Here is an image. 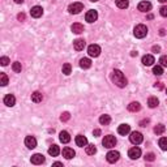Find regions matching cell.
<instances>
[{
    "label": "cell",
    "instance_id": "6da1fadb",
    "mask_svg": "<svg viewBox=\"0 0 167 167\" xmlns=\"http://www.w3.org/2000/svg\"><path fill=\"white\" fill-rule=\"evenodd\" d=\"M111 80L116 86H119V87L127 86V78H125V76L123 74L122 70H119V69H115L114 72L111 73Z\"/></svg>",
    "mask_w": 167,
    "mask_h": 167
},
{
    "label": "cell",
    "instance_id": "7a4b0ae2",
    "mask_svg": "<svg viewBox=\"0 0 167 167\" xmlns=\"http://www.w3.org/2000/svg\"><path fill=\"white\" fill-rule=\"evenodd\" d=\"M133 34H135L136 38L142 39V38L146 37V34H148V28H146L145 25H142V24L137 25V26L135 28V30H133Z\"/></svg>",
    "mask_w": 167,
    "mask_h": 167
},
{
    "label": "cell",
    "instance_id": "3957f363",
    "mask_svg": "<svg viewBox=\"0 0 167 167\" xmlns=\"http://www.w3.org/2000/svg\"><path fill=\"white\" fill-rule=\"evenodd\" d=\"M102 144L104 148H107V149H111V148H114V146L116 145V139L114 136H111V135H108V136H104V139L102 141Z\"/></svg>",
    "mask_w": 167,
    "mask_h": 167
},
{
    "label": "cell",
    "instance_id": "277c9868",
    "mask_svg": "<svg viewBox=\"0 0 167 167\" xmlns=\"http://www.w3.org/2000/svg\"><path fill=\"white\" fill-rule=\"evenodd\" d=\"M84 9V4L82 3H72L68 7V12L70 15H77Z\"/></svg>",
    "mask_w": 167,
    "mask_h": 167
},
{
    "label": "cell",
    "instance_id": "5b68a950",
    "mask_svg": "<svg viewBox=\"0 0 167 167\" xmlns=\"http://www.w3.org/2000/svg\"><path fill=\"white\" fill-rule=\"evenodd\" d=\"M87 54H89V56H91V57H98L101 55V47H99L98 44H90L89 47H87Z\"/></svg>",
    "mask_w": 167,
    "mask_h": 167
},
{
    "label": "cell",
    "instance_id": "8992f818",
    "mask_svg": "<svg viewBox=\"0 0 167 167\" xmlns=\"http://www.w3.org/2000/svg\"><path fill=\"white\" fill-rule=\"evenodd\" d=\"M129 140H131V142L132 144H135V145H139L142 142V140H144V136L141 135L140 132H132L131 133V136H129Z\"/></svg>",
    "mask_w": 167,
    "mask_h": 167
},
{
    "label": "cell",
    "instance_id": "52a82bcc",
    "mask_svg": "<svg viewBox=\"0 0 167 167\" xmlns=\"http://www.w3.org/2000/svg\"><path fill=\"white\" fill-rule=\"evenodd\" d=\"M120 158V153L119 152H115V150H111V152L107 153L106 156V159L108 163H115V162H118Z\"/></svg>",
    "mask_w": 167,
    "mask_h": 167
},
{
    "label": "cell",
    "instance_id": "ba28073f",
    "mask_svg": "<svg viewBox=\"0 0 167 167\" xmlns=\"http://www.w3.org/2000/svg\"><path fill=\"white\" fill-rule=\"evenodd\" d=\"M97 18H98V12L97 11H89L85 15V20L87 21L89 24H93L94 21H97Z\"/></svg>",
    "mask_w": 167,
    "mask_h": 167
},
{
    "label": "cell",
    "instance_id": "9c48e42d",
    "mask_svg": "<svg viewBox=\"0 0 167 167\" xmlns=\"http://www.w3.org/2000/svg\"><path fill=\"white\" fill-rule=\"evenodd\" d=\"M30 15H31V17H34V18H39V17H42V15H43V8L39 7V5L33 7V8H31V11H30Z\"/></svg>",
    "mask_w": 167,
    "mask_h": 167
},
{
    "label": "cell",
    "instance_id": "30bf717a",
    "mask_svg": "<svg viewBox=\"0 0 167 167\" xmlns=\"http://www.w3.org/2000/svg\"><path fill=\"white\" fill-rule=\"evenodd\" d=\"M128 156L131 159H137V158H140L141 157V149L140 148H132V149H129V152H128Z\"/></svg>",
    "mask_w": 167,
    "mask_h": 167
},
{
    "label": "cell",
    "instance_id": "8fae6325",
    "mask_svg": "<svg viewBox=\"0 0 167 167\" xmlns=\"http://www.w3.org/2000/svg\"><path fill=\"white\" fill-rule=\"evenodd\" d=\"M25 146H26L28 149H34L35 146H37V140H35V137L28 136L26 139H25Z\"/></svg>",
    "mask_w": 167,
    "mask_h": 167
},
{
    "label": "cell",
    "instance_id": "7c38bea8",
    "mask_svg": "<svg viewBox=\"0 0 167 167\" xmlns=\"http://www.w3.org/2000/svg\"><path fill=\"white\" fill-rule=\"evenodd\" d=\"M4 104L8 107H13L15 104H16V98H15V95L13 94H8L4 97Z\"/></svg>",
    "mask_w": 167,
    "mask_h": 167
},
{
    "label": "cell",
    "instance_id": "4fadbf2b",
    "mask_svg": "<svg viewBox=\"0 0 167 167\" xmlns=\"http://www.w3.org/2000/svg\"><path fill=\"white\" fill-rule=\"evenodd\" d=\"M76 156V153H74V150L72 149V148H64L63 149V157H65L67 159H72V158Z\"/></svg>",
    "mask_w": 167,
    "mask_h": 167
},
{
    "label": "cell",
    "instance_id": "5bb4252c",
    "mask_svg": "<svg viewBox=\"0 0 167 167\" xmlns=\"http://www.w3.org/2000/svg\"><path fill=\"white\" fill-rule=\"evenodd\" d=\"M129 132H131V125H128V124H120L119 125V128H118L119 135L125 136V135H128Z\"/></svg>",
    "mask_w": 167,
    "mask_h": 167
},
{
    "label": "cell",
    "instance_id": "9a60e30c",
    "mask_svg": "<svg viewBox=\"0 0 167 167\" xmlns=\"http://www.w3.org/2000/svg\"><path fill=\"white\" fill-rule=\"evenodd\" d=\"M30 161H31L33 165H42L44 162V157L42 156V154H34Z\"/></svg>",
    "mask_w": 167,
    "mask_h": 167
},
{
    "label": "cell",
    "instance_id": "2e32d148",
    "mask_svg": "<svg viewBox=\"0 0 167 167\" xmlns=\"http://www.w3.org/2000/svg\"><path fill=\"white\" fill-rule=\"evenodd\" d=\"M85 41L84 39H76L73 42V47H74V50L76 51H82L84 48H85Z\"/></svg>",
    "mask_w": 167,
    "mask_h": 167
},
{
    "label": "cell",
    "instance_id": "e0dca14e",
    "mask_svg": "<svg viewBox=\"0 0 167 167\" xmlns=\"http://www.w3.org/2000/svg\"><path fill=\"white\" fill-rule=\"evenodd\" d=\"M76 145L80 146V148H84V146L87 145V139L85 136H82V135H78L76 137Z\"/></svg>",
    "mask_w": 167,
    "mask_h": 167
},
{
    "label": "cell",
    "instance_id": "ac0fdd59",
    "mask_svg": "<svg viewBox=\"0 0 167 167\" xmlns=\"http://www.w3.org/2000/svg\"><path fill=\"white\" fill-rule=\"evenodd\" d=\"M70 30H72L74 34H81V33H84V26L80 22H74L72 26H70Z\"/></svg>",
    "mask_w": 167,
    "mask_h": 167
},
{
    "label": "cell",
    "instance_id": "d6986e66",
    "mask_svg": "<svg viewBox=\"0 0 167 167\" xmlns=\"http://www.w3.org/2000/svg\"><path fill=\"white\" fill-rule=\"evenodd\" d=\"M153 63H156V60H154V56H153V55H144V56H142V64H144V65L150 67V65H153Z\"/></svg>",
    "mask_w": 167,
    "mask_h": 167
},
{
    "label": "cell",
    "instance_id": "ffe728a7",
    "mask_svg": "<svg viewBox=\"0 0 167 167\" xmlns=\"http://www.w3.org/2000/svg\"><path fill=\"white\" fill-rule=\"evenodd\" d=\"M150 9H152V3H149V2H141L139 4V11H141V12H149Z\"/></svg>",
    "mask_w": 167,
    "mask_h": 167
},
{
    "label": "cell",
    "instance_id": "44dd1931",
    "mask_svg": "<svg viewBox=\"0 0 167 167\" xmlns=\"http://www.w3.org/2000/svg\"><path fill=\"white\" fill-rule=\"evenodd\" d=\"M59 139H60V141L63 144H68L70 141V136H69V133L67 131H61L60 135H59Z\"/></svg>",
    "mask_w": 167,
    "mask_h": 167
},
{
    "label": "cell",
    "instance_id": "7402d4cb",
    "mask_svg": "<svg viewBox=\"0 0 167 167\" xmlns=\"http://www.w3.org/2000/svg\"><path fill=\"white\" fill-rule=\"evenodd\" d=\"M128 110L131 112H137V111L141 110V104L139 102H132V103L128 104Z\"/></svg>",
    "mask_w": 167,
    "mask_h": 167
},
{
    "label": "cell",
    "instance_id": "603a6c76",
    "mask_svg": "<svg viewBox=\"0 0 167 167\" xmlns=\"http://www.w3.org/2000/svg\"><path fill=\"white\" fill-rule=\"evenodd\" d=\"M48 154L51 157H57L60 154V149H59V146L57 145H52L51 148L48 149Z\"/></svg>",
    "mask_w": 167,
    "mask_h": 167
},
{
    "label": "cell",
    "instance_id": "cb8c5ba5",
    "mask_svg": "<svg viewBox=\"0 0 167 167\" xmlns=\"http://www.w3.org/2000/svg\"><path fill=\"white\" fill-rule=\"evenodd\" d=\"M42 99H43V95H42V93H39V91H34V93L31 94V101L34 103L42 102Z\"/></svg>",
    "mask_w": 167,
    "mask_h": 167
},
{
    "label": "cell",
    "instance_id": "d4e9b609",
    "mask_svg": "<svg viewBox=\"0 0 167 167\" xmlns=\"http://www.w3.org/2000/svg\"><path fill=\"white\" fill-rule=\"evenodd\" d=\"M80 67L82 69H87L91 67V61L90 59H87V57H82V59L80 60Z\"/></svg>",
    "mask_w": 167,
    "mask_h": 167
},
{
    "label": "cell",
    "instance_id": "484cf974",
    "mask_svg": "<svg viewBox=\"0 0 167 167\" xmlns=\"http://www.w3.org/2000/svg\"><path fill=\"white\" fill-rule=\"evenodd\" d=\"M148 104H149L150 108H156L158 104H159V101H158L157 97H150V98L148 99Z\"/></svg>",
    "mask_w": 167,
    "mask_h": 167
},
{
    "label": "cell",
    "instance_id": "4316f807",
    "mask_svg": "<svg viewBox=\"0 0 167 167\" xmlns=\"http://www.w3.org/2000/svg\"><path fill=\"white\" fill-rule=\"evenodd\" d=\"M115 3H116V7L120 8V9H125V8H128V5H129L128 0H115Z\"/></svg>",
    "mask_w": 167,
    "mask_h": 167
},
{
    "label": "cell",
    "instance_id": "83f0119b",
    "mask_svg": "<svg viewBox=\"0 0 167 167\" xmlns=\"http://www.w3.org/2000/svg\"><path fill=\"white\" fill-rule=\"evenodd\" d=\"M85 152L87 156H94L95 153H97V148H95L94 145H86L85 146Z\"/></svg>",
    "mask_w": 167,
    "mask_h": 167
},
{
    "label": "cell",
    "instance_id": "f1b7e54d",
    "mask_svg": "<svg viewBox=\"0 0 167 167\" xmlns=\"http://www.w3.org/2000/svg\"><path fill=\"white\" fill-rule=\"evenodd\" d=\"M99 123H101L102 125H108V124L111 123L110 115H102L101 118H99Z\"/></svg>",
    "mask_w": 167,
    "mask_h": 167
},
{
    "label": "cell",
    "instance_id": "f546056e",
    "mask_svg": "<svg viewBox=\"0 0 167 167\" xmlns=\"http://www.w3.org/2000/svg\"><path fill=\"white\" fill-rule=\"evenodd\" d=\"M165 131H166V127L163 124H158V125H156V128H154V133H156V135H163Z\"/></svg>",
    "mask_w": 167,
    "mask_h": 167
},
{
    "label": "cell",
    "instance_id": "4dcf8cb0",
    "mask_svg": "<svg viewBox=\"0 0 167 167\" xmlns=\"http://www.w3.org/2000/svg\"><path fill=\"white\" fill-rule=\"evenodd\" d=\"M61 70H63V73H64L65 76H68V74H70V72H72V65H70L69 63H65V64L63 65Z\"/></svg>",
    "mask_w": 167,
    "mask_h": 167
},
{
    "label": "cell",
    "instance_id": "1f68e13d",
    "mask_svg": "<svg viewBox=\"0 0 167 167\" xmlns=\"http://www.w3.org/2000/svg\"><path fill=\"white\" fill-rule=\"evenodd\" d=\"M153 73L156 74V76H162V74H163V68H162V65H156V67H154Z\"/></svg>",
    "mask_w": 167,
    "mask_h": 167
},
{
    "label": "cell",
    "instance_id": "d6a6232c",
    "mask_svg": "<svg viewBox=\"0 0 167 167\" xmlns=\"http://www.w3.org/2000/svg\"><path fill=\"white\" fill-rule=\"evenodd\" d=\"M158 144H159V148L162 150H167V137H161Z\"/></svg>",
    "mask_w": 167,
    "mask_h": 167
},
{
    "label": "cell",
    "instance_id": "836d02e7",
    "mask_svg": "<svg viewBox=\"0 0 167 167\" xmlns=\"http://www.w3.org/2000/svg\"><path fill=\"white\" fill-rule=\"evenodd\" d=\"M12 69H13V72H16V73L21 72V69H22V67H21V63L15 61L13 64H12Z\"/></svg>",
    "mask_w": 167,
    "mask_h": 167
},
{
    "label": "cell",
    "instance_id": "e575fe53",
    "mask_svg": "<svg viewBox=\"0 0 167 167\" xmlns=\"http://www.w3.org/2000/svg\"><path fill=\"white\" fill-rule=\"evenodd\" d=\"M0 84H2V86H5L8 84V77L5 73H0Z\"/></svg>",
    "mask_w": 167,
    "mask_h": 167
},
{
    "label": "cell",
    "instance_id": "d590c367",
    "mask_svg": "<svg viewBox=\"0 0 167 167\" xmlns=\"http://www.w3.org/2000/svg\"><path fill=\"white\" fill-rule=\"evenodd\" d=\"M154 159H156V154H153V153H148L145 156V161L146 162H153Z\"/></svg>",
    "mask_w": 167,
    "mask_h": 167
},
{
    "label": "cell",
    "instance_id": "8d00e7d4",
    "mask_svg": "<svg viewBox=\"0 0 167 167\" xmlns=\"http://www.w3.org/2000/svg\"><path fill=\"white\" fill-rule=\"evenodd\" d=\"M69 119H70L69 112H63L61 116H60V120H61V122H68Z\"/></svg>",
    "mask_w": 167,
    "mask_h": 167
},
{
    "label": "cell",
    "instance_id": "74e56055",
    "mask_svg": "<svg viewBox=\"0 0 167 167\" xmlns=\"http://www.w3.org/2000/svg\"><path fill=\"white\" fill-rule=\"evenodd\" d=\"M159 63H161V65H162V67H167V55L161 56Z\"/></svg>",
    "mask_w": 167,
    "mask_h": 167
},
{
    "label": "cell",
    "instance_id": "f35d334b",
    "mask_svg": "<svg viewBox=\"0 0 167 167\" xmlns=\"http://www.w3.org/2000/svg\"><path fill=\"white\" fill-rule=\"evenodd\" d=\"M159 13H161V16H163V17H167V5L161 7V9H159Z\"/></svg>",
    "mask_w": 167,
    "mask_h": 167
},
{
    "label": "cell",
    "instance_id": "ab89813d",
    "mask_svg": "<svg viewBox=\"0 0 167 167\" xmlns=\"http://www.w3.org/2000/svg\"><path fill=\"white\" fill-rule=\"evenodd\" d=\"M0 63H2L3 67H5V65H8V63H9V59H8L7 56H3L2 59H0Z\"/></svg>",
    "mask_w": 167,
    "mask_h": 167
},
{
    "label": "cell",
    "instance_id": "60d3db41",
    "mask_svg": "<svg viewBox=\"0 0 167 167\" xmlns=\"http://www.w3.org/2000/svg\"><path fill=\"white\" fill-rule=\"evenodd\" d=\"M17 18H18V21H25L26 16H25V13H20V15L17 16Z\"/></svg>",
    "mask_w": 167,
    "mask_h": 167
},
{
    "label": "cell",
    "instance_id": "b9f144b4",
    "mask_svg": "<svg viewBox=\"0 0 167 167\" xmlns=\"http://www.w3.org/2000/svg\"><path fill=\"white\" fill-rule=\"evenodd\" d=\"M146 124H149V119L141 120V122H140V125H141V127H146Z\"/></svg>",
    "mask_w": 167,
    "mask_h": 167
},
{
    "label": "cell",
    "instance_id": "7bdbcfd3",
    "mask_svg": "<svg viewBox=\"0 0 167 167\" xmlns=\"http://www.w3.org/2000/svg\"><path fill=\"white\" fill-rule=\"evenodd\" d=\"M154 87H156V89H163V85H162V82H156Z\"/></svg>",
    "mask_w": 167,
    "mask_h": 167
},
{
    "label": "cell",
    "instance_id": "ee69618b",
    "mask_svg": "<svg viewBox=\"0 0 167 167\" xmlns=\"http://www.w3.org/2000/svg\"><path fill=\"white\" fill-rule=\"evenodd\" d=\"M159 51H161L159 46H154V47H153V52H159Z\"/></svg>",
    "mask_w": 167,
    "mask_h": 167
},
{
    "label": "cell",
    "instance_id": "f6af8a7d",
    "mask_svg": "<svg viewBox=\"0 0 167 167\" xmlns=\"http://www.w3.org/2000/svg\"><path fill=\"white\" fill-rule=\"evenodd\" d=\"M93 135H94L95 137H98L99 135H101V131H99V129H94V132H93Z\"/></svg>",
    "mask_w": 167,
    "mask_h": 167
},
{
    "label": "cell",
    "instance_id": "bcb514c9",
    "mask_svg": "<svg viewBox=\"0 0 167 167\" xmlns=\"http://www.w3.org/2000/svg\"><path fill=\"white\" fill-rule=\"evenodd\" d=\"M15 3H16V4H22L24 0H15Z\"/></svg>",
    "mask_w": 167,
    "mask_h": 167
},
{
    "label": "cell",
    "instance_id": "7dc6e473",
    "mask_svg": "<svg viewBox=\"0 0 167 167\" xmlns=\"http://www.w3.org/2000/svg\"><path fill=\"white\" fill-rule=\"evenodd\" d=\"M54 166H63V163H60V162H55V163H54Z\"/></svg>",
    "mask_w": 167,
    "mask_h": 167
},
{
    "label": "cell",
    "instance_id": "c3c4849f",
    "mask_svg": "<svg viewBox=\"0 0 167 167\" xmlns=\"http://www.w3.org/2000/svg\"><path fill=\"white\" fill-rule=\"evenodd\" d=\"M158 2H159V3H166L167 0H158Z\"/></svg>",
    "mask_w": 167,
    "mask_h": 167
},
{
    "label": "cell",
    "instance_id": "681fc988",
    "mask_svg": "<svg viewBox=\"0 0 167 167\" xmlns=\"http://www.w3.org/2000/svg\"><path fill=\"white\" fill-rule=\"evenodd\" d=\"M90 2H93V3H95V2H98V0H90Z\"/></svg>",
    "mask_w": 167,
    "mask_h": 167
},
{
    "label": "cell",
    "instance_id": "f907efd6",
    "mask_svg": "<svg viewBox=\"0 0 167 167\" xmlns=\"http://www.w3.org/2000/svg\"><path fill=\"white\" fill-rule=\"evenodd\" d=\"M166 93H167V90H166Z\"/></svg>",
    "mask_w": 167,
    "mask_h": 167
}]
</instances>
